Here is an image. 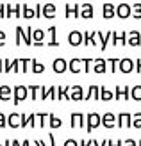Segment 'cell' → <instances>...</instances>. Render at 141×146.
<instances>
[{
  "label": "cell",
  "instance_id": "cell-19",
  "mask_svg": "<svg viewBox=\"0 0 141 146\" xmlns=\"http://www.w3.org/2000/svg\"><path fill=\"white\" fill-rule=\"evenodd\" d=\"M52 68H54L55 73H64L66 70H68V62H66L63 57H57V59L52 62Z\"/></svg>",
  "mask_w": 141,
  "mask_h": 146
},
{
  "label": "cell",
  "instance_id": "cell-6",
  "mask_svg": "<svg viewBox=\"0 0 141 146\" xmlns=\"http://www.w3.org/2000/svg\"><path fill=\"white\" fill-rule=\"evenodd\" d=\"M68 43H70L72 46H80L84 43V34L79 32V31H72L68 34Z\"/></svg>",
  "mask_w": 141,
  "mask_h": 146
},
{
  "label": "cell",
  "instance_id": "cell-33",
  "mask_svg": "<svg viewBox=\"0 0 141 146\" xmlns=\"http://www.w3.org/2000/svg\"><path fill=\"white\" fill-rule=\"evenodd\" d=\"M31 70H32V73H43V71H45V64H43V62H39L38 59H32Z\"/></svg>",
  "mask_w": 141,
  "mask_h": 146
},
{
  "label": "cell",
  "instance_id": "cell-41",
  "mask_svg": "<svg viewBox=\"0 0 141 146\" xmlns=\"http://www.w3.org/2000/svg\"><path fill=\"white\" fill-rule=\"evenodd\" d=\"M48 114L50 112H39V114H36V116H38V119H39V127H45V119L48 118Z\"/></svg>",
  "mask_w": 141,
  "mask_h": 146
},
{
  "label": "cell",
  "instance_id": "cell-14",
  "mask_svg": "<svg viewBox=\"0 0 141 146\" xmlns=\"http://www.w3.org/2000/svg\"><path fill=\"white\" fill-rule=\"evenodd\" d=\"M93 16H95L93 4H82L80 5V18L82 20H91Z\"/></svg>",
  "mask_w": 141,
  "mask_h": 146
},
{
  "label": "cell",
  "instance_id": "cell-17",
  "mask_svg": "<svg viewBox=\"0 0 141 146\" xmlns=\"http://www.w3.org/2000/svg\"><path fill=\"white\" fill-rule=\"evenodd\" d=\"M96 38H98V41H100L102 50H106V48H107V43L113 39V31H109V32H106V34H102V31H96Z\"/></svg>",
  "mask_w": 141,
  "mask_h": 146
},
{
  "label": "cell",
  "instance_id": "cell-23",
  "mask_svg": "<svg viewBox=\"0 0 141 146\" xmlns=\"http://www.w3.org/2000/svg\"><path fill=\"white\" fill-rule=\"evenodd\" d=\"M107 61L106 59H95V66H93V71L95 73H98V75H100V73H106L107 71Z\"/></svg>",
  "mask_w": 141,
  "mask_h": 146
},
{
  "label": "cell",
  "instance_id": "cell-29",
  "mask_svg": "<svg viewBox=\"0 0 141 146\" xmlns=\"http://www.w3.org/2000/svg\"><path fill=\"white\" fill-rule=\"evenodd\" d=\"M55 11H57L55 4H45V5H43V16L48 18V20L55 16Z\"/></svg>",
  "mask_w": 141,
  "mask_h": 146
},
{
  "label": "cell",
  "instance_id": "cell-40",
  "mask_svg": "<svg viewBox=\"0 0 141 146\" xmlns=\"http://www.w3.org/2000/svg\"><path fill=\"white\" fill-rule=\"evenodd\" d=\"M39 89H41L39 86H31V87H29V91H31V98H32V100L38 98V91H39Z\"/></svg>",
  "mask_w": 141,
  "mask_h": 146
},
{
  "label": "cell",
  "instance_id": "cell-25",
  "mask_svg": "<svg viewBox=\"0 0 141 146\" xmlns=\"http://www.w3.org/2000/svg\"><path fill=\"white\" fill-rule=\"evenodd\" d=\"M96 32H84V45L88 46H98V41H96Z\"/></svg>",
  "mask_w": 141,
  "mask_h": 146
},
{
  "label": "cell",
  "instance_id": "cell-10",
  "mask_svg": "<svg viewBox=\"0 0 141 146\" xmlns=\"http://www.w3.org/2000/svg\"><path fill=\"white\" fill-rule=\"evenodd\" d=\"M120 70L122 73H130V71H136V61L129 59V57H125V59L120 61Z\"/></svg>",
  "mask_w": 141,
  "mask_h": 146
},
{
  "label": "cell",
  "instance_id": "cell-27",
  "mask_svg": "<svg viewBox=\"0 0 141 146\" xmlns=\"http://www.w3.org/2000/svg\"><path fill=\"white\" fill-rule=\"evenodd\" d=\"M48 36H50V39L47 41V46H59V41L55 39V32H57V29H55V25H52V27H48Z\"/></svg>",
  "mask_w": 141,
  "mask_h": 146
},
{
  "label": "cell",
  "instance_id": "cell-53",
  "mask_svg": "<svg viewBox=\"0 0 141 146\" xmlns=\"http://www.w3.org/2000/svg\"><path fill=\"white\" fill-rule=\"evenodd\" d=\"M79 144H80V146H91V143H90V141H86V139H80Z\"/></svg>",
  "mask_w": 141,
  "mask_h": 146
},
{
  "label": "cell",
  "instance_id": "cell-1",
  "mask_svg": "<svg viewBox=\"0 0 141 146\" xmlns=\"http://www.w3.org/2000/svg\"><path fill=\"white\" fill-rule=\"evenodd\" d=\"M32 31H34V29L31 25L25 27V29L18 25L16 27V46L20 45L21 41H23L27 46H32Z\"/></svg>",
  "mask_w": 141,
  "mask_h": 146
},
{
  "label": "cell",
  "instance_id": "cell-34",
  "mask_svg": "<svg viewBox=\"0 0 141 146\" xmlns=\"http://www.w3.org/2000/svg\"><path fill=\"white\" fill-rule=\"evenodd\" d=\"M130 98L134 100V102H141V86H134V87H130Z\"/></svg>",
  "mask_w": 141,
  "mask_h": 146
},
{
  "label": "cell",
  "instance_id": "cell-37",
  "mask_svg": "<svg viewBox=\"0 0 141 146\" xmlns=\"http://www.w3.org/2000/svg\"><path fill=\"white\" fill-rule=\"evenodd\" d=\"M132 127H134V128H141V112H134V114H132Z\"/></svg>",
  "mask_w": 141,
  "mask_h": 146
},
{
  "label": "cell",
  "instance_id": "cell-32",
  "mask_svg": "<svg viewBox=\"0 0 141 146\" xmlns=\"http://www.w3.org/2000/svg\"><path fill=\"white\" fill-rule=\"evenodd\" d=\"M48 119H50V121H48V125H50L52 128H59V127H63V119H61V118H57L55 114H52V112H50V114H48Z\"/></svg>",
  "mask_w": 141,
  "mask_h": 146
},
{
  "label": "cell",
  "instance_id": "cell-28",
  "mask_svg": "<svg viewBox=\"0 0 141 146\" xmlns=\"http://www.w3.org/2000/svg\"><path fill=\"white\" fill-rule=\"evenodd\" d=\"M57 100H72L70 98V86H59L57 87Z\"/></svg>",
  "mask_w": 141,
  "mask_h": 146
},
{
  "label": "cell",
  "instance_id": "cell-38",
  "mask_svg": "<svg viewBox=\"0 0 141 146\" xmlns=\"http://www.w3.org/2000/svg\"><path fill=\"white\" fill-rule=\"evenodd\" d=\"M47 98H50V100H57V86H50V87H48Z\"/></svg>",
  "mask_w": 141,
  "mask_h": 146
},
{
  "label": "cell",
  "instance_id": "cell-3",
  "mask_svg": "<svg viewBox=\"0 0 141 146\" xmlns=\"http://www.w3.org/2000/svg\"><path fill=\"white\" fill-rule=\"evenodd\" d=\"M86 128H88V132H93V130L96 127H100L102 125V116L100 114H96V112H90L86 116Z\"/></svg>",
  "mask_w": 141,
  "mask_h": 146
},
{
  "label": "cell",
  "instance_id": "cell-18",
  "mask_svg": "<svg viewBox=\"0 0 141 146\" xmlns=\"http://www.w3.org/2000/svg\"><path fill=\"white\" fill-rule=\"evenodd\" d=\"M13 14H16V18L21 16V4H16V5L5 4V18H11Z\"/></svg>",
  "mask_w": 141,
  "mask_h": 146
},
{
  "label": "cell",
  "instance_id": "cell-9",
  "mask_svg": "<svg viewBox=\"0 0 141 146\" xmlns=\"http://www.w3.org/2000/svg\"><path fill=\"white\" fill-rule=\"evenodd\" d=\"M114 98L116 100H130V87L129 86H116L114 89Z\"/></svg>",
  "mask_w": 141,
  "mask_h": 146
},
{
  "label": "cell",
  "instance_id": "cell-54",
  "mask_svg": "<svg viewBox=\"0 0 141 146\" xmlns=\"http://www.w3.org/2000/svg\"><path fill=\"white\" fill-rule=\"evenodd\" d=\"M13 146H21V143H20V141H16V139H14V141H13Z\"/></svg>",
  "mask_w": 141,
  "mask_h": 146
},
{
  "label": "cell",
  "instance_id": "cell-22",
  "mask_svg": "<svg viewBox=\"0 0 141 146\" xmlns=\"http://www.w3.org/2000/svg\"><path fill=\"white\" fill-rule=\"evenodd\" d=\"M7 123H9V127L13 128H20L21 127V114L20 112H13L7 116Z\"/></svg>",
  "mask_w": 141,
  "mask_h": 146
},
{
  "label": "cell",
  "instance_id": "cell-46",
  "mask_svg": "<svg viewBox=\"0 0 141 146\" xmlns=\"http://www.w3.org/2000/svg\"><path fill=\"white\" fill-rule=\"evenodd\" d=\"M63 146H80V144H79V141H75V139H66Z\"/></svg>",
  "mask_w": 141,
  "mask_h": 146
},
{
  "label": "cell",
  "instance_id": "cell-5",
  "mask_svg": "<svg viewBox=\"0 0 141 146\" xmlns=\"http://www.w3.org/2000/svg\"><path fill=\"white\" fill-rule=\"evenodd\" d=\"M64 16L66 18H80V5L79 4H66L64 5Z\"/></svg>",
  "mask_w": 141,
  "mask_h": 146
},
{
  "label": "cell",
  "instance_id": "cell-8",
  "mask_svg": "<svg viewBox=\"0 0 141 146\" xmlns=\"http://www.w3.org/2000/svg\"><path fill=\"white\" fill-rule=\"evenodd\" d=\"M113 45L116 46V45H129V32H114L113 31Z\"/></svg>",
  "mask_w": 141,
  "mask_h": 146
},
{
  "label": "cell",
  "instance_id": "cell-2",
  "mask_svg": "<svg viewBox=\"0 0 141 146\" xmlns=\"http://www.w3.org/2000/svg\"><path fill=\"white\" fill-rule=\"evenodd\" d=\"M27 94H29V87L27 86H14V89H13V104L14 105H18L21 100H25L27 98Z\"/></svg>",
  "mask_w": 141,
  "mask_h": 146
},
{
  "label": "cell",
  "instance_id": "cell-59",
  "mask_svg": "<svg viewBox=\"0 0 141 146\" xmlns=\"http://www.w3.org/2000/svg\"><path fill=\"white\" fill-rule=\"evenodd\" d=\"M138 146H141V141H138Z\"/></svg>",
  "mask_w": 141,
  "mask_h": 146
},
{
  "label": "cell",
  "instance_id": "cell-15",
  "mask_svg": "<svg viewBox=\"0 0 141 146\" xmlns=\"http://www.w3.org/2000/svg\"><path fill=\"white\" fill-rule=\"evenodd\" d=\"M113 16H116V5H113V4H104L102 5V18L104 20H109V18H113Z\"/></svg>",
  "mask_w": 141,
  "mask_h": 146
},
{
  "label": "cell",
  "instance_id": "cell-57",
  "mask_svg": "<svg viewBox=\"0 0 141 146\" xmlns=\"http://www.w3.org/2000/svg\"><path fill=\"white\" fill-rule=\"evenodd\" d=\"M4 146H13V141H5V143H4Z\"/></svg>",
  "mask_w": 141,
  "mask_h": 146
},
{
  "label": "cell",
  "instance_id": "cell-49",
  "mask_svg": "<svg viewBox=\"0 0 141 146\" xmlns=\"http://www.w3.org/2000/svg\"><path fill=\"white\" fill-rule=\"evenodd\" d=\"M47 137H48V143H50V146H55V137H54V134H48Z\"/></svg>",
  "mask_w": 141,
  "mask_h": 146
},
{
  "label": "cell",
  "instance_id": "cell-52",
  "mask_svg": "<svg viewBox=\"0 0 141 146\" xmlns=\"http://www.w3.org/2000/svg\"><path fill=\"white\" fill-rule=\"evenodd\" d=\"M136 71L141 73V59H136Z\"/></svg>",
  "mask_w": 141,
  "mask_h": 146
},
{
  "label": "cell",
  "instance_id": "cell-12",
  "mask_svg": "<svg viewBox=\"0 0 141 146\" xmlns=\"http://www.w3.org/2000/svg\"><path fill=\"white\" fill-rule=\"evenodd\" d=\"M21 61L20 59H13V61H9V59H4V71L5 73H9V71H20L21 68Z\"/></svg>",
  "mask_w": 141,
  "mask_h": 146
},
{
  "label": "cell",
  "instance_id": "cell-44",
  "mask_svg": "<svg viewBox=\"0 0 141 146\" xmlns=\"http://www.w3.org/2000/svg\"><path fill=\"white\" fill-rule=\"evenodd\" d=\"M31 125V118H29V114H21V128Z\"/></svg>",
  "mask_w": 141,
  "mask_h": 146
},
{
  "label": "cell",
  "instance_id": "cell-60",
  "mask_svg": "<svg viewBox=\"0 0 141 146\" xmlns=\"http://www.w3.org/2000/svg\"><path fill=\"white\" fill-rule=\"evenodd\" d=\"M0 146H2V144H0Z\"/></svg>",
  "mask_w": 141,
  "mask_h": 146
},
{
  "label": "cell",
  "instance_id": "cell-26",
  "mask_svg": "<svg viewBox=\"0 0 141 146\" xmlns=\"http://www.w3.org/2000/svg\"><path fill=\"white\" fill-rule=\"evenodd\" d=\"M21 16H23L25 20H32V18H36V9L31 7V5L21 4Z\"/></svg>",
  "mask_w": 141,
  "mask_h": 146
},
{
  "label": "cell",
  "instance_id": "cell-30",
  "mask_svg": "<svg viewBox=\"0 0 141 146\" xmlns=\"http://www.w3.org/2000/svg\"><path fill=\"white\" fill-rule=\"evenodd\" d=\"M11 94H13V89L9 86H0V100L2 102H7V100H11Z\"/></svg>",
  "mask_w": 141,
  "mask_h": 146
},
{
  "label": "cell",
  "instance_id": "cell-48",
  "mask_svg": "<svg viewBox=\"0 0 141 146\" xmlns=\"http://www.w3.org/2000/svg\"><path fill=\"white\" fill-rule=\"evenodd\" d=\"M4 45H5V32L0 31V48H2Z\"/></svg>",
  "mask_w": 141,
  "mask_h": 146
},
{
  "label": "cell",
  "instance_id": "cell-56",
  "mask_svg": "<svg viewBox=\"0 0 141 146\" xmlns=\"http://www.w3.org/2000/svg\"><path fill=\"white\" fill-rule=\"evenodd\" d=\"M107 146H116V143L114 141H107Z\"/></svg>",
  "mask_w": 141,
  "mask_h": 146
},
{
  "label": "cell",
  "instance_id": "cell-50",
  "mask_svg": "<svg viewBox=\"0 0 141 146\" xmlns=\"http://www.w3.org/2000/svg\"><path fill=\"white\" fill-rule=\"evenodd\" d=\"M0 16L5 18V4H0Z\"/></svg>",
  "mask_w": 141,
  "mask_h": 146
},
{
  "label": "cell",
  "instance_id": "cell-55",
  "mask_svg": "<svg viewBox=\"0 0 141 146\" xmlns=\"http://www.w3.org/2000/svg\"><path fill=\"white\" fill-rule=\"evenodd\" d=\"M116 146H123V141H122V139H118V141H116Z\"/></svg>",
  "mask_w": 141,
  "mask_h": 146
},
{
  "label": "cell",
  "instance_id": "cell-7",
  "mask_svg": "<svg viewBox=\"0 0 141 146\" xmlns=\"http://www.w3.org/2000/svg\"><path fill=\"white\" fill-rule=\"evenodd\" d=\"M70 125H72V128H75V127H86V116L82 112H73L70 116Z\"/></svg>",
  "mask_w": 141,
  "mask_h": 146
},
{
  "label": "cell",
  "instance_id": "cell-13",
  "mask_svg": "<svg viewBox=\"0 0 141 146\" xmlns=\"http://www.w3.org/2000/svg\"><path fill=\"white\" fill-rule=\"evenodd\" d=\"M102 125L106 127V128H113L114 125H118V116H114L113 112L102 114Z\"/></svg>",
  "mask_w": 141,
  "mask_h": 146
},
{
  "label": "cell",
  "instance_id": "cell-21",
  "mask_svg": "<svg viewBox=\"0 0 141 146\" xmlns=\"http://www.w3.org/2000/svg\"><path fill=\"white\" fill-rule=\"evenodd\" d=\"M91 98H95V100H100V87L98 86H90V89L86 91V94H84V100L88 102V100H91Z\"/></svg>",
  "mask_w": 141,
  "mask_h": 146
},
{
  "label": "cell",
  "instance_id": "cell-58",
  "mask_svg": "<svg viewBox=\"0 0 141 146\" xmlns=\"http://www.w3.org/2000/svg\"><path fill=\"white\" fill-rule=\"evenodd\" d=\"M21 146H31V143H29V141H23V143H21Z\"/></svg>",
  "mask_w": 141,
  "mask_h": 146
},
{
  "label": "cell",
  "instance_id": "cell-36",
  "mask_svg": "<svg viewBox=\"0 0 141 146\" xmlns=\"http://www.w3.org/2000/svg\"><path fill=\"white\" fill-rule=\"evenodd\" d=\"M132 18L141 20V4H139V2L132 5Z\"/></svg>",
  "mask_w": 141,
  "mask_h": 146
},
{
  "label": "cell",
  "instance_id": "cell-11",
  "mask_svg": "<svg viewBox=\"0 0 141 146\" xmlns=\"http://www.w3.org/2000/svg\"><path fill=\"white\" fill-rule=\"evenodd\" d=\"M84 89H82V86H79V84H75V86H72L70 87V98L73 100V102H80V100H84Z\"/></svg>",
  "mask_w": 141,
  "mask_h": 146
},
{
  "label": "cell",
  "instance_id": "cell-43",
  "mask_svg": "<svg viewBox=\"0 0 141 146\" xmlns=\"http://www.w3.org/2000/svg\"><path fill=\"white\" fill-rule=\"evenodd\" d=\"M34 9H36V18H41L43 16V4H36Z\"/></svg>",
  "mask_w": 141,
  "mask_h": 146
},
{
  "label": "cell",
  "instance_id": "cell-45",
  "mask_svg": "<svg viewBox=\"0 0 141 146\" xmlns=\"http://www.w3.org/2000/svg\"><path fill=\"white\" fill-rule=\"evenodd\" d=\"M9 123H7V116L4 114V112H0V128H4V127H7Z\"/></svg>",
  "mask_w": 141,
  "mask_h": 146
},
{
  "label": "cell",
  "instance_id": "cell-51",
  "mask_svg": "<svg viewBox=\"0 0 141 146\" xmlns=\"http://www.w3.org/2000/svg\"><path fill=\"white\" fill-rule=\"evenodd\" d=\"M32 144H34V146H47V144H45V141H41V139H36Z\"/></svg>",
  "mask_w": 141,
  "mask_h": 146
},
{
  "label": "cell",
  "instance_id": "cell-31",
  "mask_svg": "<svg viewBox=\"0 0 141 146\" xmlns=\"http://www.w3.org/2000/svg\"><path fill=\"white\" fill-rule=\"evenodd\" d=\"M113 98H114V93L109 91L106 86H102V87H100V100H104V102H111Z\"/></svg>",
  "mask_w": 141,
  "mask_h": 146
},
{
  "label": "cell",
  "instance_id": "cell-16",
  "mask_svg": "<svg viewBox=\"0 0 141 146\" xmlns=\"http://www.w3.org/2000/svg\"><path fill=\"white\" fill-rule=\"evenodd\" d=\"M130 125H132V116L129 112H120V114H118V127L129 128Z\"/></svg>",
  "mask_w": 141,
  "mask_h": 146
},
{
  "label": "cell",
  "instance_id": "cell-35",
  "mask_svg": "<svg viewBox=\"0 0 141 146\" xmlns=\"http://www.w3.org/2000/svg\"><path fill=\"white\" fill-rule=\"evenodd\" d=\"M120 61H122V59H116V57H111V59H107L111 73H116V68H120Z\"/></svg>",
  "mask_w": 141,
  "mask_h": 146
},
{
  "label": "cell",
  "instance_id": "cell-42",
  "mask_svg": "<svg viewBox=\"0 0 141 146\" xmlns=\"http://www.w3.org/2000/svg\"><path fill=\"white\" fill-rule=\"evenodd\" d=\"M21 61V71H27V68H29V64H32V59H25V57H23V59H20Z\"/></svg>",
  "mask_w": 141,
  "mask_h": 146
},
{
  "label": "cell",
  "instance_id": "cell-4",
  "mask_svg": "<svg viewBox=\"0 0 141 146\" xmlns=\"http://www.w3.org/2000/svg\"><path fill=\"white\" fill-rule=\"evenodd\" d=\"M116 16L122 18V20L130 18V16H132V5H129V4H120V5H116Z\"/></svg>",
  "mask_w": 141,
  "mask_h": 146
},
{
  "label": "cell",
  "instance_id": "cell-20",
  "mask_svg": "<svg viewBox=\"0 0 141 146\" xmlns=\"http://www.w3.org/2000/svg\"><path fill=\"white\" fill-rule=\"evenodd\" d=\"M68 70L72 71V73H80L84 70V66H82V59H79V57H73V59L68 62Z\"/></svg>",
  "mask_w": 141,
  "mask_h": 146
},
{
  "label": "cell",
  "instance_id": "cell-24",
  "mask_svg": "<svg viewBox=\"0 0 141 146\" xmlns=\"http://www.w3.org/2000/svg\"><path fill=\"white\" fill-rule=\"evenodd\" d=\"M129 45L130 46H139L141 45V32L139 31H130L129 32Z\"/></svg>",
  "mask_w": 141,
  "mask_h": 146
},
{
  "label": "cell",
  "instance_id": "cell-39",
  "mask_svg": "<svg viewBox=\"0 0 141 146\" xmlns=\"http://www.w3.org/2000/svg\"><path fill=\"white\" fill-rule=\"evenodd\" d=\"M91 62H95V59H90V57H86V59H82L84 73H90V70H91Z\"/></svg>",
  "mask_w": 141,
  "mask_h": 146
},
{
  "label": "cell",
  "instance_id": "cell-47",
  "mask_svg": "<svg viewBox=\"0 0 141 146\" xmlns=\"http://www.w3.org/2000/svg\"><path fill=\"white\" fill-rule=\"evenodd\" d=\"M123 146H138V141H134V139H125L123 141Z\"/></svg>",
  "mask_w": 141,
  "mask_h": 146
}]
</instances>
